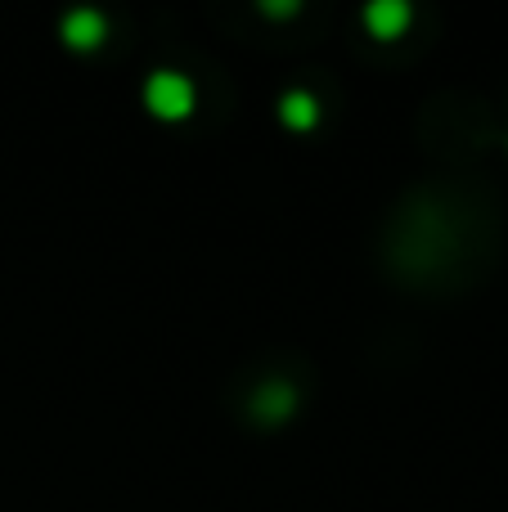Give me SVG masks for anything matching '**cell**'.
Here are the masks:
<instances>
[{"instance_id": "1", "label": "cell", "mask_w": 508, "mask_h": 512, "mask_svg": "<svg viewBox=\"0 0 508 512\" xmlns=\"http://www.w3.org/2000/svg\"><path fill=\"white\" fill-rule=\"evenodd\" d=\"M144 99H149V108L158 117L176 122V117H189V108H194V86L185 77H176V72H158L144 86Z\"/></svg>"}, {"instance_id": "2", "label": "cell", "mask_w": 508, "mask_h": 512, "mask_svg": "<svg viewBox=\"0 0 508 512\" xmlns=\"http://www.w3.org/2000/svg\"><path fill=\"white\" fill-rule=\"evenodd\" d=\"M293 405H297L293 387H284V382H270V387L257 391V400H252V414L266 418V423H284V418L293 414Z\"/></svg>"}, {"instance_id": "3", "label": "cell", "mask_w": 508, "mask_h": 512, "mask_svg": "<svg viewBox=\"0 0 508 512\" xmlns=\"http://www.w3.org/2000/svg\"><path fill=\"white\" fill-rule=\"evenodd\" d=\"M365 23H369V32L387 41V36H401L405 32V23H410V9H405L401 0H378V5L365 9Z\"/></svg>"}, {"instance_id": "4", "label": "cell", "mask_w": 508, "mask_h": 512, "mask_svg": "<svg viewBox=\"0 0 508 512\" xmlns=\"http://www.w3.org/2000/svg\"><path fill=\"white\" fill-rule=\"evenodd\" d=\"M99 36H104V18L90 14V9H77V14L63 18V41L68 45H99Z\"/></svg>"}, {"instance_id": "5", "label": "cell", "mask_w": 508, "mask_h": 512, "mask_svg": "<svg viewBox=\"0 0 508 512\" xmlns=\"http://www.w3.org/2000/svg\"><path fill=\"white\" fill-rule=\"evenodd\" d=\"M284 122L288 126H311L315 122V104L306 95H284Z\"/></svg>"}]
</instances>
